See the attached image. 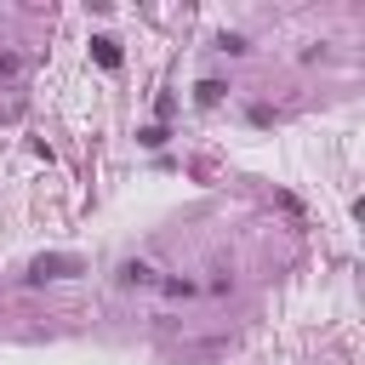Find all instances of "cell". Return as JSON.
Wrapping results in <instances>:
<instances>
[{"label":"cell","mask_w":365,"mask_h":365,"mask_svg":"<svg viewBox=\"0 0 365 365\" xmlns=\"http://www.w3.org/2000/svg\"><path fill=\"white\" fill-rule=\"evenodd\" d=\"M91 57H97L103 68H120V40H108V34H97V40H91Z\"/></svg>","instance_id":"cell-2"},{"label":"cell","mask_w":365,"mask_h":365,"mask_svg":"<svg viewBox=\"0 0 365 365\" xmlns=\"http://www.w3.org/2000/svg\"><path fill=\"white\" fill-rule=\"evenodd\" d=\"M68 274H80V257H34V262H29V279H34V285L68 279Z\"/></svg>","instance_id":"cell-1"},{"label":"cell","mask_w":365,"mask_h":365,"mask_svg":"<svg viewBox=\"0 0 365 365\" xmlns=\"http://www.w3.org/2000/svg\"><path fill=\"white\" fill-rule=\"evenodd\" d=\"M23 74V57L17 51H0V80H17Z\"/></svg>","instance_id":"cell-4"},{"label":"cell","mask_w":365,"mask_h":365,"mask_svg":"<svg viewBox=\"0 0 365 365\" xmlns=\"http://www.w3.org/2000/svg\"><path fill=\"white\" fill-rule=\"evenodd\" d=\"M194 97H200V103H217V97H222V80H200V91H194Z\"/></svg>","instance_id":"cell-5"},{"label":"cell","mask_w":365,"mask_h":365,"mask_svg":"<svg viewBox=\"0 0 365 365\" xmlns=\"http://www.w3.org/2000/svg\"><path fill=\"white\" fill-rule=\"evenodd\" d=\"M125 285H154V268L148 262H125Z\"/></svg>","instance_id":"cell-3"}]
</instances>
